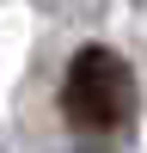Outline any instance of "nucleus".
Here are the masks:
<instances>
[{
  "mask_svg": "<svg viewBox=\"0 0 147 153\" xmlns=\"http://www.w3.org/2000/svg\"><path fill=\"white\" fill-rule=\"evenodd\" d=\"M61 110H68L74 129H122L135 117V74L117 49L104 43H86L80 55L68 61V80H61Z\"/></svg>",
  "mask_w": 147,
  "mask_h": 153,
  "instance_id": "1",
  "label": "nucleus"
}]
</instances>
